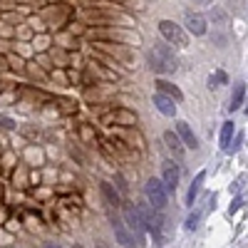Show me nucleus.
I'll use <instances>...</instances> for the list:
<instances>
[{
  "label": "nucleus",
  "instance_id": "obj_1",
  "mask_svg": "<svg viewBox=\"0 0 248 248\" xmlns=\"http://www.w3.org/2000/svg\"><path fill=\"white\" fill-rule=\"evenodd\" d=\"M149 67L156 75H171L179 67V60L169 45H156L149 50Z\"/></svg>",
  "mask_w": 248,
  "mask_h": 248
},
{
  "label": "nucleus",
  "instance_id": "obj_2",
  "mask_svg": "<svg viewBox=\"0 0 248 248\" xmlns=\"http://www.w3.org/2000/svg\"><path fill=\"white\" fill-rule=\"evenodd\" d=\"M159 32H161V37L167 40L169 45L189 47V32H186L181 25L171 23V20H161V23H159Z\"/></svg>",
  "mask_w": 248,
  "mask_h": 248
},
{
  "label": "nucleus",
  "instance_id": "obj_3",
  "mask_svg": "<svg viewBox=\"0 0 248 248\" xmlns=\"http://www.w3.org/2000/svg\"><path fill=\"white\" fill-rule=\"evenodd\" d=\"M144 194H147V201L154 206V209H167V203H169V189L164 186L161 179H149L147 186H144Z\"/></svg>",
  "mask_w": 248,
  "mask_h": 248
},
{
  "label": "nucleus",
  "instance_id": "obj_4",
  "mask_svg": "<svg viewBox=\"0 0 248 248\" xmlns=\"http://www.w3.org/2000/svg\"><path fill=\"white\" fill-rule=\"evenodd\" d=\"M122 218H124V223H127V229L134 233V238H137V243L141 248L144 246V231H147V226H144V221L139 216V209H137V206H124Z\"/></svg>",
  "mask_w": 248,
  "mask_h": 248
},
{
  "label": "nucleus",
  "instance_id": "obj_5",
  "mask_svg": "<svg viewBox=\"0 0 248 248\" xmlns=\"http://www.w3.org/2000/svg\"><path fill=\"white\" fill-rule=\"evenodd\" d=\"M105 124H117V127H134V124H137V112L119 107V109L105 114Z\"/></svg>",
  "mask_w": 248,
  "mask_h": 248
},
{
  "label": "nucleus",
  "instance_id": "obj_6",
  "mask_svg": "<svg viewBox=\"0 0 248 248\" xmlns=\"http://www.w3.org/2000/svg\"><path fill=\"white\" fill-rule=\"evenodd\" d=\"M112 229H114V236H117V241L124 246V248H139V243H137V238H134V233L124 226V218H112Z\"/></svg>",
  "mask_w": 248,
  "mask_h": 248
},
{
  "label": "nucleus",
  "instance_id": "obj_7",
  "mask_svg": "<svg viewBox=\"0 0 248 248\" xmlns=\"http://www.w3.org/2000/svg\"><path fill=\"white\" fill-rule=\"evenodd\" d=\"M179 179H181L179 164H174V161H164V164H161V181H164V186L169 189V194H171V191H176Z\"/></svg>",
  "mask_w": 248,
  "mask_h": 248
},
{
  "label": "nucleus",
  "instance_id": "obj_8",
  "mask_svg": "<svg viewBox=\"0 0 248 248\" xmlns=\"http://www.w3.org/2000/svg\"><path fill=\"white\" fill-rule=\"evenodd\" d=\"M184 23H186V30H189L191 35H196V37L209 32V23H206V17L201 13H186Z\"/></svg>",
  "mask_w": 248,
  "mask_h": 248
},
{
  "label": "nucleus",
  "instance_id": "obj_9",
  "mask_svg": "<svg viewBox=\"0 0 248 248\" xmlns=\"http://www.w3.org/2000/svg\"><path fill=\"white\" fill-rule=\"evenodd\" d=\"M174 132L181 137V141H184L186 149H199V139H196L194 129L189 127V122H176V124H174Z\"/></svg>",
  "mask_w": 248,
  "mask_h": 248
},
{
  "label": "nucleus",
  "instance_id": "obj_10",
  "mask_svg": "<svg viewBox=\"0 0 248 248\" xmlns=\"http://www.w3.org/2000/svg\"><path fill=\"white\" fill-rule=\"evenodd\" d=\"M164 144H167V149L174 154V159H184L186 147H184V141L176 132H164Z\"/></svg>",
  "mask_w": 248,
  "mask_h": 248
},
{
  "label": "nucleus",
  "instance_id": "obj_11",
  "mask_svg": "<svg viewBox=\"0 0 248 248\" xmlns=\"http://www.w3.org/2000/svg\"><path fill=\"white\" fill-rule=\"evenodd\" d=\"M174 102H176V99L161 94V92L154 94V107H156L161 114H167V117H174V114H176V105H174Z\"/></svg>",
  "mask_w": 248,
  "mask_h": 248
},
{
  "label": "nucleus",
  "instance_id": "obj_12",
  "mask_svg": "<svg viewBox=\"0 0 248 248\" xmlns=\"http://www.w3.org/2000/svg\"><path fill=\"white\" fill-rule=\"evenodd\" d=\"M154 85H156V92H161V94H167V97H171V99H176V102H181V99H184V92H181V90L174 85V82L156 79Z\"/></svg>",
  "mask_w": 248,
  "mask_h": 248
},
{
  "label": "nucleus",
  "instance_id": "obj_13",
  "mask_svg": "<svg viewBox=\"0 0 248 248\" xmlns=\"http://www.w3.org/2000/svg\"><path fill=\"white\" fill-rule=\"evenodd\" d=\"M203 181H206V171H199V174L194 176L191 186H189V191H186V206H194V203H196V196H199V191H201Z\"/></svg>",
  "mask_w": 248,
  "mask_h": 248
},
{
  "label": "nucleus",
  "instance_id": "obj_14",
  "mask_svg": "<svg viewBox=\"0 0 248 248\" xmlns=\"http://www.w3.org/2000/svg\"><path fill=\"white\" fill-rule=\"evenodd\" d=\"M99 189H102V196L107 199L109 206H114V209H117V206L122 203V201H119V194L112 189V184H109V181H102V184H99Z\"/></svg>",
  "mask_w": 248,
  "mask_h": 248
},
{
  "label": "nucleus",
  "instance_id": "obj_15",
  "mask_svg": "<svg viewBox=\"0 0 248 248\" xmlns=\"http://www.w3.org/2000/svg\"><path fill=\"white\" fill-rule=\"evenodd\" d=\"M206 82H209L211 90H218V87H223V85H229V75H226L223 70H214Z\"/></svg>",
  "mask_w": 248,
  "mask_h": 248
},
{
  "label": "nucleus",
  "instance_id": "obj_16",
  "mask_svg": "<svg viewBox=\"0 0 248 248\" xmlns=\"http://www.w3.org/2000/svg\"><path fill=\"white\" fill-rule=\"evenodd\" d=\"M231 139H233V122H223V127H221V149L223 152H229Z\"/></svg>",
  "mask_w": 248,
  "mask_h": 248
},
{
  "label": "nucleus",
  "instance_id": "obj_17",
  "mask_svg": "<svg viewBox=\"0 0 248 248\" xmlns=\"http://www.w3.org/2000/svg\"><path fill=\"white\" fill-rule=\"evenodd\" d=\"M243 94H246V85H241V82H238V85L233 87V94H231V109L236 112L238 107H241V102H243Z\"/></svg>",
  "mask_w": 248,
  "mask_h": 248
},
{
  "label": "nucleus",
  "instance_id": "obj_18",
  "mask_svg": "<svg viewBox=\"0 0 248 248\" xmlns=\"http://www.w3.org/2000/svg\"><path fill=\"white\" fill-rule=\"evenodd\" d=\"M99 47L105 50V52H109V55H117V57H122L124 62H129V60H132V55H129L127 50H122V47H112L109 43H99Z\"/></svg>",
  "mask_w": 248,
  "mask_h": 248
},
{
  "label": "nucleus",
  "instance_id": "obj_19",
  "mask_svg": "<svg viewBox=\"0 0 248 248\" xmlns=\"http://www.w3.org/2000/svg\"><path fill=\"white\" fill-rule=\"evenodd\" d=\"M201 216H203V211H191L186 216V231H196L199 223H201Z\"/></svg>",
  "mask_w": 248,
  "mask_h": 248
},
{
  "label": "nucleus",
  "instance_id": "obj_20",
  "mask_svg": "<svg viewBox=\"0 0 248 248\" xmlns=\"http://www.w3.org/2000/svg\"><path fill=\"white\" fill-rule=\"evenodd\" d=\"M0 124H3L5 129H13V127H15V122H13V119H8V117H0Z\"/></svg>",
  "mask_w": 248,
  "mask_h": 248
},
{
  "label": "nucleus",
  "instance_id": "obj_21",
  "mask_svg": "<svg viewBox=\"0 0 248 248\" xmlns=\"http://www.w3.org/2000/svg\"><path fill=\"white\" fill-rule=\"evenodd\" d=\"M241 141H243V134H238V137H236V144H231V147H229V152H236V149L241 147Z\"/></svg>",
  "mask_w": 248,
  "mask_h": 248
},
{
  "label": "nucleus",
  "instance_id": "obj_22",
  "mask_svg": "<svg viewBox=\"0 0 248 248\" xmlns=\"http://www.w3.org/2000/svg\"><path fill=\"white\" fill-rule=\"evenodd\" d=\"M241 203H243V199H236V201L231 203V209H229V211H231V214H236V211L241 209Z\"/></svg>",
  "mask_w": 248,
  "mask_h": 248
},
{
  "label": "nucleus",
  "instance_id": "obj_23",
  "mask_svg": "<svg viewBox=\"0 0 248 248\" xmlns=\"http://www.w3.org/2000/svg\"><path fill=\"white\" fill-rule=\"evenodd\" d=\"M43 248H65V246H60V243H45Z\"/></svg>",
  "mask_w": 248,
  "mask_h": 248
},
{
  "label": "nucleus",
  "instance_id": "obj_24",
  "mask_svg": "<svg viewBox=\"0 0 248 248\" xmlns=\"http://www.w3.org/2000/svg\"><path fill=\"white\" fill-rule=\"evenodd\" d=\"M5 67H8V62H5V57H3V55H0V70H5Z\"/></svg>",
  "mask_w": 248,
  "mask_h": 248
},
{
  "label": "nucleus",
  "instance_id": "obj_25",
  "mask_svg": "<svg viewBox=\"0 0 248 248\" xmlns=\"http://www.w3.org/2000/svg\"><path fill=\"white\" fill-rule=\"evenodd\" d=\"M97 248H109L107 243H97Z\"/></svg>",
  "mask_w": 248,
  "mask_h": 248
},
{
  "label": "nucleus",
  "instance_id": "obj_26",
  "mask_svg": "<svg viewBox=\"0 0 248 248\" xmlns=\"http://www.w3.org/2000/svg\"><path fill=\"white\" fill-rule=\"evenodd\" d=\"M75 248H85V246H79V243H77V246H75Z\"/></svg>",
  "mask_w": 248,
  "mask_h": 248
},
{
  "label": "nucleus",
  "instance_id": "obj_27",
  "mask_svg": "<svg viewBox=\"0 0 248 248\" xmlns=\"http://www.w3.org/2000/svg\"><path fill=\"white\" fill-rule=\"evenodd\" d=\"M246 112H248V107H246Z\"/></svg>",
  "mask_w": 248,
  "mask_h": 248
}]
</instances>
